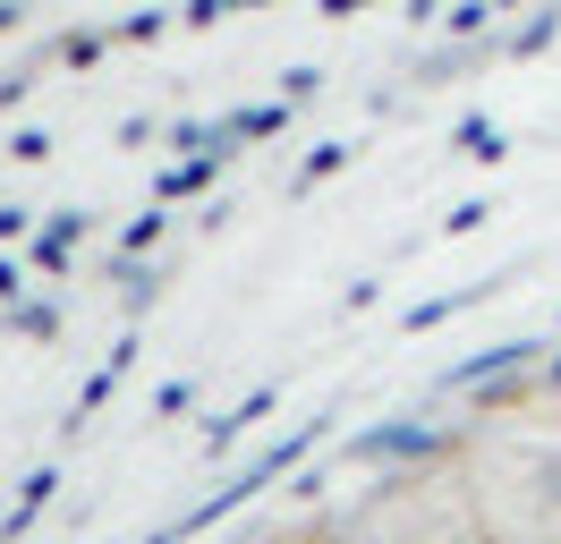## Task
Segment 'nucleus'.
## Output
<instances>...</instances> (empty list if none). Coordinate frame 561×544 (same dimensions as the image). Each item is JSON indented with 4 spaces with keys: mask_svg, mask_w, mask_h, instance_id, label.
<instances>
[{
    "mask_svg": "<svg viewBox=\"0 0 561 544\" xmlns=\"http://www.w3.org/2000/svg\"><path fill=\"white\" fill-rule=\"evenodd\" d=\"M477 485H485V519L519 544H561V434L553 426H519L477 451Z\"/></svg>",
    "mask_w": 561,
    "mask_h": 544,
    "instance_id": "1",
    "label": "nucleus"
},
{
    "mask_svg": "<svg viewBox=\"0 0 561 544\" xmlns=\"http://www.w3.org/2000/svg\"><path fill=\"white\" fill-rule=\"evenodd\" d=\"M425 451H443L434 426H375V434L350 442V460H425Z\"/></svg>",
    "mask_w": 561,
    "mask_h": 544,
    "instance_id": "2",
    "label": "nucleus"
},
{
    "mask_svg": "<svg viewBox=\"0 0 561 544\" xmlns=\"http://www.w3.org/2000/svg\"><path fill=\"white\" fill-rule=\"evenodd\" d=\"M425 544H519V536H502V528H493L485 510H477V519H451V528H434Z\"/></svg>",
    "mask_w": 561,
    "mask_h": 544,
    "instance_id": "3",
    "label": "nucleus"
},
{
    "mask_svg": "<svg viewBox=\"0 0 561 544\" xmlns=\"http://www.w3.org/2000/svg\"><path fill=\"white\" fill-rule=\"evenodd\" d=\"M536 400H553V408H561V340H553V358L536 366Z\"/></svg>",
    "mask_w": 561,
    "mask_h": 544,
    "instance_id": "4",
    "label": "nucleus"
},
{
    "mask_svg": "<svg viewBox=\"0 0 561 544\" xmlns=\"http://www.w3.org/2000/svg\"><path fill=\"white\" fill-rule=\"evenodd\" d=\"M280 544H350V536H332V528H307V536H280Z\"/></svg>",
    "mask_w": 561,
    "mask_h": 544,
    "instance_id": "5",
    "label": "nucleus"
},
{
    "mask_svg": "<svg viewBox=\"0 0 561 544\" xmlns=\"http://www.w3.org/2000/svg\"><path fill=\"white\" fill-rule=\"evenodd\" d=\"M239 544H247V536H239Z\"/></svg>",
    "mask_w": 561,
    "mask_h": 544,
    "instance_id": "6",
    "label": "nucleus"
}]
</instances>
